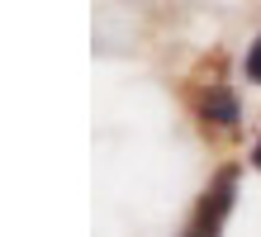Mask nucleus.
<instances>
[{
    "instance_id": "nucleus-1",
    "label": "nucleus",
    "mask_w": 261,
    "mask_h": 237,
    "mask_svg": "<svg viewBox=\"0 0 261 237\" xmlns=\"http://www.w3.org/2000/svg\"><path fill=\"white\" fill-rule=\"evenodd\" d=\"M233 185H238V176H233V171H223V176H219V185L209 190V199H204V209H199V218H195L190 237H219L223 214L233 209Z\"/></svg>"
},
{
    "instance_id": "nucleus-3",
    "label": "nucleus",
    "mask_w": 261,
    "mask_h": 237,
    "mask_svg": "<svg viewBox=\"0 0 261 237\" xmlns=\"http://www.w3.org/2000/svg\"><path fill=\"white\" fill-rule=\"evenodd\" d=\"M247 81H256V86H261V38L252 43V52H247Z\"/></svg>"
},
{
    "instance_id": "nucleus-2",
    "label": "nucleus",
    "mask_w": 261,
    "mask_h": 237,
    "mask_svg": "<svg viewBox=\"0 0 261 237\" xmlns=\"http://www.w3.org/2000/svg\"><path fill=\"white\" fill-rule=\"evenodd\" d=\"M204 119L223 123V128H228V123H238V100H233L228 90H214L209 100H204Z\"/></svg>"
},
{
    "instance_id": "nucleus-4",
    "label": "nucleus",
    "mask_w": 261,
    "mask_h": 237,
    "mask_svg": "<svg viewBox=\"0 0 261 237\" xmlns=\"http://www.w3.org/2000/svg\"><path fill=\"white\" fill-rule=\"evenodd\" d=\"M252 162H256V166H261V142H256V147H252Z\"/></svg>"
}]
</instances>
